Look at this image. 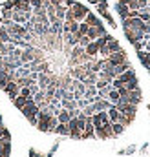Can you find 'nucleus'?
I'll list each match as a JSON object with an SVG mask.
<instances>
[{
    "instance_id": "obj_3",
    "label": "nucleus",
    "mask_w": 150,
    "mask_h": 157,
    "mask_svg": "<svg viewBox=\"0 0 150 157\" xmlns=\"http://www.w3.org/2000/svg\"><path fill=\"white\" fill-rule=\"evenodd\" d=\"M70 7L73 9V15H75V20H77V22H82L84 17L90 13V9H88L84 4H79V2H73V6H70Z\"/></svg>"
},
{
    "instance_id": "obj_13",
    "label": "nucleus",
    "mask_w": 150,
    "mask_h": 157,
    "mask_svg": "<svg viewBox=\"0 0 150 157\" xmlns=\"http://www.w3.org/2000/svg\"><path fill=\"white\" fill-rule=\"evenodd\" d=\"M61 108H64V110H75L79 106H77L75 99H61Z\"/></svg>"
},
{
    "instance_id": "obj_38",
    "label": "nucleus",
    "mask_w": 150,
    "mask_h": 157,
    "mask_svg": "<svg viewBox=\"0 0 150 157\" xmlns=\"http://www.w3.org/2000/svg\"><path fill=\"white\" fill-rule=\"evenodd\" d=\"M0 124H2V115H0Z\"/></svg>"
},
{
    "instance_id": "obj_32",
    "label": "nucleus",
    "mask_w": 150,
    "mask_h": 157,
    "mask_svg": "<svg viewBox=\"0 0 150 157\" xmlns=\"http://www.w3.org/2000/svg\"><path fill=\"white\" fill-rule=\"evenodd\" d=\"M90 42H92V40L88 39V37H86V35H82V37H81V39H79V46H82V48H86V46H88V44H90Z\"/></svg>"
},
{
    "instance_id": "obj_11",
    "label": "nucleus",
    "mask_w": 150,
    "mask_h": 157,
    "mask_svg": "<svg viewBox=\"0 0 150 157\" xmlns=\"http://www.w3.org/2000/svg\"><path fill=\"white\" fill-rule=\"evenodd\" d=\"M134 77H136V71H134V68H130V70H126L124 73H121V75H117L115 78H119V80H121L123 84H126V82H128L130 78H134Z\"/></svg>"
},
{
    "instance_id": "obj_5",
    "label": "nucleus",
    "mask_w": 150,
    "mask_h": 157,
    "mask_svg": "<svg viewBox=\"0 0 150 157\" xmlns=\"http://www.w3.org/2000/svg\"><path fill=\"white\" fill-rule=\"evenodd\" d=\"M124 35H126V39L130 44H136L137 40H143V31H136V29H124Z\"/></svg>"
},
{
    "instance_id": "obj_35",
    "label": "nucleus",
    "mask_w": 150,
    "mask_h": 157,
    "mask_svg": "<svg viewBox=\"0 0 150 157\" xmlns=\"http://www.w3.org/2000/svg\"><path fill=\"white\" fill-rule=\"evenodd\" d=\"M31 7H42V0H30Z\"/></svg>"
},
{
    "instance_id": "obj_36",
    "label": "nucleus",
    "mask_w": 150,
    "mask_h": 157,
    "mask_svg": "<svg viewBox=\"0 0 150 157\" xmlns=\"http://www.w3.org/2000/svg\"><path fill=\"white\" fill-rule=\"evenodd\" d=\"M145 51H150V39L148 40H145V48H143Z\"/></svg>"
},
{
    "instance_id": "obj_21",
    "label": "nucleus",
    "mask_w": 150,
    "mask_h": 157,
    "mask_svg": "<svg viewBox=\"0 0 150 157\" xmlns=\"http://www.w3.org/2000/svg\"><path fill=\"white\" fill-rule=\"evenodd\" d=\"M95 95H97V86H95V84L86 86V90H84V97L90 99V97H95Z\"/></svg>"
},
{
    "instance_id": "obj_15",
    "label": "nucleus",
    "mask_w": 150,
    "mask_h": 157,
    "mask_svg": "<svg viewBox=\"0 0 150 157\" xmlns=\"http://www.w3.org/2000/svg\"><path fill=\"white\" fill-rule=\"evenodd\" d=\"M132 68V64L126 60V62H123V64H117V66H113V73H115V77L117 75H121V73H124L126 70H130Z\"/></svg>"
},
{
    "instance_id": "obj_2",
    "label": "nucleus",
    "mask_w": 150,
    "mask_h": 157,
    "mask_svg": "<svg viewBox=\"0 0 150 157\" xmlns=\"http://www.w3.org/2000/svg\"><path fill=\"white\" fill-rule=\"evenodd\" d=\"M106 60H108L112 66H117V64H123V62H126V60H128V57H126L124 49L121 48L119 51H113V53H110V55L106 57Z\"/></svg>"
},
{
    "instance_id": "obj_27",
    "label": "nucleus",
    "mask_w": 150,
    "mask_h": 157,
    "mask_svg": "<svg viewBox=\"0 0 150 157\" xmlns=\"http://www.w3.org/2000/svg\"><path fill=\"white\" fill-rule=\"evenodd\" d=\"M82 113H84L86 117H92V115L95 113V108H93V104H88V106H84V108H82Z\"/></svg>"
},
{
    "instance_id": "obj_37",
    "label": "nucleus",
    "mask_w": 150,
    "mask_h": 157,
    "mask_svg": "<svg viewBox=\"0 0 150 157\" xmlns=\"http://www.w3.org/2000/svg\"><path fill=\"white\" fill-rule=\"evenodd\" d=\"M2 66H4V57H0V70H2Z\"/></svg>"
},
{
    "instance_id": "obj_1",
    "label": "nucleus",
    "mask_w": 150,
    "mask_h": 157,
    "mask_svg": "<svg viewBox=\"0 0 150 157\" xmlns=\"http://www.w3.org/2000/svg\"><path fill=\"white\" fill-rule=\"evenodd\" d=\"M0 88H2V90L7 93V97L11 99V102H13V101L18 97V93H20V86H18L15 80H11V82H6V84H4V86H0Z\"/></svg>"
},
{
    "instance_id": "obj_22",
    "label": "nucleus",
    "mask_w": 150,
    "mask_h": 157,
    "mask_svg": "<svg viewBox=\"0 0 150 157\" xmlns=\"http://www.w3.org/2000/svg\"><path fill=\"white\" fill-rule=\"evenodd\" d=\"M66 9H68V7H66L64 4H61V6H57V7H55V17H57V18H61V20H64V15H66Z\"/></svg>"
},
{
    "instance_id": "obj_29",
    "label": "nucleus",
    "mask_w": 150,
    "mask_h": 157,
    "mask_svg": "<svg viewBox=\"0 0 150 157\" xmlns=\"http://www.w3.org/2000/svg\"><path fill=\"white\" fill-rule=\"evenodd\" d=\"M139 18H141L143 22H148L150 20V13L147 11V7H145V9H139Z\"/></svg>"
},
{
    "instance_id": "obj_33",
    "label": "nucleus",
    "mask_w": 150,
    "mask_h": 157,
    "mask_svg": "<svg viewBox=\"0 0 150 157\" xmlns=\"http://www.w3.org/2000/svg\"><path fill=\"white\" fill-rule=\"evenodd\" d=\"M18 95H22V97H31L33 93H31L30 88H20V93H18Z\"/></svg>"
},
{
    "instance_id": "obj_28",
    "label": "nucleus",
    "mask_w": 150,
    "mask_h": 157,
    "mask_svg": "<svg viewBox=\"0 0 150 157\" xmlns=\"http://www.w3.org/2000/svg\"><path fill=\"white\" fill-rule=\"evenodd\" d=\"M128 90H136V88H139V82H137V77H134V78H130L126 84H124Z\"/></svg>"
},
{
    "instance_id": "obj_30",
    "label": "nucleus",
    "mask_w": 150,
    "mask_h": 157,
    "mask_svg": "<svg viewBox=\"0 0 150 157\" xmlns=\"http://www.w3.org/2000/svg\"><path fill=\"white\" fill-rule=\"evenodd\" d=\"M64 20H66V22H72V20H75V15H73V9H72V7H68V9H66Z\"/></svg>"
},
{
    "instance_id": "obj_7",
    "label": "nucleus",
    "mask_w": 150,
    "mask_h": 157,
    "mask_svg": "<svg viewBox=\"0 0 150 157\" xmlns=\"http://www.w3.org/2000/svg\"><path fill=\"white\" fill-rule=\"evenodd\" d=\"M110 106H112V102H110L108 99H97V101L93 102L95 112H105V110H108Z\"/></svg>"
},
{
    "instance_id": "obj_20",
    "label": "nucleus",
    "mask_w": 150,
    "mask_h": 157,
    "mask_svg": "<svg viewBox=\"0 0 150 157\" xmlns=\"http://www.w3.org/2000/svg\"><path fill=\"white\" fill-rule=\"evenodd\" d=\"M106 48L110 49V53H113V51H119V49H121V44L113 39V37H110V40L106 42Z\"/></svg>"
},
{
    "instance_id": "obj_39",
    "label": "nucleus",
    "mask_w": 150,
    "mask_h": 157,
    "mask_svg": "<svg viewBox=\"0 0 150 157\" xmlns=\"http://www.w3.org/2000/svg\"><path fill=\"white\" fill-rule=\"evenodd\" d=\"M148 110H150V106H148Z\"/></svg>"
},
{
    "instance_id": "obj_34",
    "label": "nucleus",
    "mask_w": 150,
    "mask_h": 157,
    "mask_svg": "<svg viewBox=\"0 0 150 157\" xmlns=\"http://www.w3.org/2000/svg\"><path fill=\"white\" fill-rule=\"evenodd\" d=\"M148 7V0H137V9H145Z\"/></svg>"
},
{
    "instance_id": "obj_12",
    "label": "nucleus",
    "mask_w": 150,
    "mask_h": 157,
    "mask_svg": "<svg viewBox=\"0 0 150 157\" xmlns=\"http://www.w3.org/2000/svg\"><path fill=\"white\" fill-rule=\"evenodd\" d=\"M84 22H86L90 28H92V26H101V24H103V22H101V20H99V18H97L93 13H92V11H90V13L84 17Z\"/></svg>"
},
{
    "instance_id": "obj_8",
    "label": "nucleus",
    "mask_w": 150,
    "mask_h": 157,
    "mask_svg": "<svg viewBox=\"0 0 150 157\" xmlns=\"http://www.w3.org/2000/svg\"><path fill=\"white\" fill-rule=\"evenodd\" d=\"M84 53H86V55H90V57H99V46H97V42H95V40H92V42L84 48Z\"/></svg>"
},
{
    "instance_id": "obj_23",
    "label": "nucleus",
    "mask_w": 150,
    "mask_h": 157,
    "mask_svg": "<svg viewBox=\"0 0 150 157\" xmlns=\"http://www.w3.org/2000/svg\"><path fill=\"white\" fill-rule=\"evenodd\" d=\"M26 102H28V97H22V95H18V97H17V99L13 101V104H15V106H17L18 110H22V108L26 106Z\"/></svg>"
},
{
    "instance_id": "obj_10",
    "label": "nucleus",
    "mask_w": 150,
    "mask_h": 157,
    "mask_svg": "<svg viewBox=\"0 0 150 157\" xmlns=\"http://www.w3.org/2000/svg\"><path fill=\"white\" fill-rule=\"evenodd\" d=\"M37 84H38V88H40V90H46V88H48V84H49V73H38Z\"/></svg>"
},
{
    "instance_id": "obj_9",
    "label": "nucleus",
    "mask_w": 150,
    "mask_h": 157,
    "mask_svg": "<svg viewBox=\"0 0 150 157\" xmlns=\"http://www.w3.org/2000/svg\"><path fill=\"white\" fill-rule=\"evenodd\" d=\"M128 102H132V104H136V106L141 102V90H139V88L130 90V93H128Z\"/></svg>"
},
{
    "instance_id": "obj_6",
    "label": "nucleus",
    "mask_w": 150,
    "mask_h": 157,
    "mask_svg": "<svg viewBox=\"0 0 150 157\" xmlns=\"http://www.w3.org/2000/svg\"><path fill=\"white\" fill-rule=\"evenodd\" d=\"M115 9H117L119 17H121L123 20H124V18H128V15H130V7H128L124 2H121V0H119V2L115 4Z\"/></svg>"
},
{
    "instance_id": "obj_4",
    "label": "nucleus",
    "mask_w": 150,
    "mask_h": 157,
    "mask_svg": "<svg viewBox=\"0 0 150 157\" xmlns=\"http://www.w3.org/2000/svg\"><path fill=\"white\" fill-rule=\"evenodd\" d=\"M106 33V29H105V26L101 24V26H92L90 29H88V33H86V37L90 40H95V39H99L101 35H105Z\"/></svg>"
},
{
    "instance_id": "obj_18",
    "label": "nucleus",
    "mask_w": 150,
    "mask_h": 157,
    "mask_svg": "<svg viewBox=\"0 0 150 157\" xmlns=\"http://www.w3.org/2000/svg\"><path fill=\"white\" fill-rule=\"evenodd\" d=\"M57 119H59V122H64V124H66V122L72 119V115H70V112H68V110L61 108V110H59V113H57Z\"/></svg>"
},
{
    "instance_id": "obj_31",
    "label": "nucleus",
    "mask_w": 150,
    "mask_h": 157,
    "mask_svg": "<svg viewBox=\"0 0 150 157\" xmlns=\"http://www.w3.org/2000/svg\"><path fill=\"white\" fill-rule=\"evenodd\" d=\"M66 22V20H64ZM68 28H70V33H75L77 29H79V22L77 20H72V22H68Z\"/></svg>"
},
{
    "instance_id": "obj_26",
    "label": "nucleus",
    "mask_w": 150,
    "mask_h": 157,
    "mask_svg": "<svg viewBox=\"0 0 150 157\" xmlns=\"http://www.w3.org/2000/svg\"><path fill=\"white\" fill-rule=\"evenodd\" d=\"M57 124H59V119H57V115H51L49 122H48V132H55Z\"/></svg>"
},
{
    "instance_id": "obj_24",
    "label": "nucleus",
    "mask_w": 150,
    "mask_h": 157,
    "mask_svg": "<svg viewBox=\"0 0 150 157\" xmlns=\"http://www.w3.org/2000/svg\"><path fill=\"white\" fill-rule=\"evenodd\" d=\"M112 132H113V135L117 137V135H121V133L124 132V126H123L121 122H112Z\"/></svg>"
},
{
    "instance_id": "obj_16",
    "label": "nucleus",
    "mask_w": 150,
    "mask_h": 157,
    "mask_svg": "<svg viewBox=\"0 0 150 157\" xmlns=\"http://www.w3.org/2000/svg\"><path fill=\"white\" fill-rule=\"evenodd\" d=\"M106 112H108V117H110V121H112V122H117V121H119V117H121V112H119L113 104L108 108V110H106Z\"/></svg>"
},
{
    "instance_id": "obj_14",
    "label": "nucleus",
    "mask_w": 150,
    "mask_h": 157,
    "mask_svg": "<svg viewBox=\"0 0 150 157\" xmlns=\"http://www.w3.org/2000/svg\"><path fill=\"white\" fill-rule=\"evenodd\" d=\"M137 57H139L141 64H143L145 68H148V66H150V51H145V49H141V51H137Z\"/></svg>"
},
{
    "instance_id": "obj_25",
    "label": "nucleus",
    "mask_w": 150,
    "mask_h": 157,
    "mask_svg": "<svg viewBox=\"0 0 150 157\" xmlns=\"http://www.w3.org/2000/svg\"><path fill=\"white\" fill-rule=\"evenodd\" d=\"M106 99H108V101H110V102H112V104H115V102H117V101H119V91H117V90H115V88H112V90H110V93H108V97H106Z\"/></svg>"
},
{
    "instance_id": "obj_17",
    "label": "nucleus",
    "mask_w": 150,
    "mask_h": 157,
    "mask_svg": "<svg viewBox=\"0 0 150 157\" xmlns=\"http://www.w3.org/2000/svg\"><path fill=\"white\" fill-rule=\"evenodd\" d=\"M53 133H59V135H70V128H68V122H66V124H64V122H59Z\"/></svg>"
},
{
    "instance_id": "obj_19",
    "label": "nucleus",
    "mask_w": 150,
    "mask_h": 157,
    "mask_svg": "<svg viewBox=\"0 0 150 157\" xmlns=\"http://www.w3.org/2000/svg\"><path fill=\"white\" fill-rule=\"evenodd\" d=\"M82 53H84V48L77 44V46H73V48L70 49V59H79Z\"/></svg>"
}]
</instances>
